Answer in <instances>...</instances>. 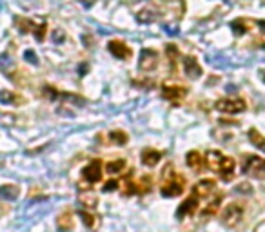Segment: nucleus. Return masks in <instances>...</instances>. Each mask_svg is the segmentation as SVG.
Listing matches in <instances>:
<instances>
[{
	"instance_id": "nucleus-1",
	"label": "nucleus",
	"mask_w": 265,
	"mask_h": 232,
	"mask_svg": "<svg viewBox=\"0 0 265 232\" xmlns=\"http://www.w3.org/2000/svg\"><path fill=\"white\" fill-rule=\"evenodd\" d=\"M205 162L214 173L220 174V178L223 181H231L234 176V169H236V162L229 156H223L220 151H209L205 154Z\"/></svg>"
},
{
	"instance_id": "nucleus-2",
	"label": "nucleus",
	"mask_w": 265,
	"mask_h": 232,
	"mask_svg": "<svg viewBox=\"0 0 265 232\" xmlns=\"http://www.w3.org/2000/svg\"><path fill=\"white\" fill-rule=\"evenodd\" d=\"M242 173L251 176V178L256 179H264L265 178V160L260 158V156H245L244 165H242Z\"/></svg>"
},
{
	"instance_id": "nucleus-3",
	"label": "nucleus",
	"mask_w": 265,
	"mask_h": 232,
	"mask_svg": "<svg viewBox=\"0 0 265 232\" xmlns=\"http://www.w3.org/2000/svg\"><path fill=\"white\" fill-rule=\"evenodd\" d=\"M186 190V179L180 174H173L160 189V194L165 196V198H175V196H180L182 192Z\"/></svg>"
},
{
	"instance_id": "nucleus-4",
	"label": "nucleus",
	"mask_w": 265,
	"mask_h": 232,
	"mask_svg": "<svg viewBox=\"0 0 265 232\" xmlns=\"http://www.w3.org/2000/svg\"><path fill=\"white\" fill-rule=\"evenodd\" d=\"M216 111L225 113V115H238V113L245 111V102L242 98H222L214 104Z\"/></svg>"
},
{
	"instance_id": "nucleus-5",
	"label": "nucleus",
	"mask_w": 265,
	"mask_h": 232,
	"mask_svg": "<svg viewBox=\"0 0 265 232\" xmlns=\"http://www.w3.org/2000/svg\"><path fill=\"white\" fill-rule=\"evenodd\" d=\"M244 218V207L240 203H231L222 212V223L225 227H236Z\"/></svg>"
},
{
	"instance_id": "nucleus-6",
	"label": "nucleus",
	"mask_w": 265,
	"mask_h": 232,
	"mask_svg": "<svg viewBox=\"0 0 265 232\" xmlns=\"http://www.w3.org/2000/svg\"><path fill=\"white\" fill-rule=\"evenodd\" d=\"M82 178L87 183H96L102 179V162L100 160H93L89 162V165H85L82 171Z\"/></svg>"
},
{
	"instance_id": "nucleus-7",
	"label": "nucleus",
	"mask_w": 265,
	"mask_h": 232,
	"mask_svg": "<svg viewBox=\"0 0 265 232\" xmlns=\"http://www.w3.org/2000/svg\"><path fill=\"white\" fill-rule=\"evenodd\" d=\"M187 95V87L184 85H162V98L178 104Z\"/></svg>"
},
{
	"instance_id": "nucleus-8",
	"label": "nucleus",
	"mask_w": 265,
	"mask_h": 232,
	"mask_svg": "<svg viewBox=\"0 0 265 232\" xmlns=\"http://www.w3.org/2000/svg\"><path fill=\"white\" fill-rule=\"evenodd\" d=\"M156 65H158V53L153 51V49H142L140 62H138L140 71H153Z\"/></svg>"
},
{
	"instance_id": "nucleus-9",
	"label": "nucleus",
	"mask_w": 265,
	"mask_h": 232,
	"mask_svg": "<svg viewBox=\"0 0 265 232\" xmlns=\"http://www.w3.org/2000/svg\"><path fill=\"white\" fill-rule=\"evenodd\" d=\"M109 53L113 57L120 58V60H128L132 55V49L126 42H122V40H113V42H109Z\"/></svg>"
},
{
	"instance_id": "nucleus-10",
	"label": "nucleus",
	"mask_w": 265,
	"mask_h": 232,
	"mask_svg": "<svg viewBox=\"0 0 265 232\" xmlns=\"http://www.w3.org/2000/svg\"><path fill=\"white\" fill-rule=\"evenodd\" d=\"M197 209H198V198L193 194V196H189L187 200H184V203H180L178 211H176V218L182 220V218H186V216H191V214L197 212Z\"/></svg>"
},
{
	"instance_id": "nucleus-11",
	"label": "nucleus",
	"mask_w": 265,
	"mask_h": 232,
	"mask_svg": "<svg viewBox=\"0 0 265 232\" xmlns=\"http://www.w3.org/2000/svg\"><path fill=\"white\" fill-rule=\"evenodd\" d=\"M184 71L187 73V76L193 80H197L201 76V67L198 60L195 57H186L184 58Z\"/></svg>"
},
{
	"instance_id": "nucleus-12",
	"label": "nucleus",
	"mask_w": 265,
	"mask_h": 232,
	"mask_svg": "<svg viewBox=\"0 0 265 232\" xmlns=\"http://www.w3.org/2000/svg\"><path fill=\"white\" fill-rule=\"evenodd\" d=\"M214 187H216L214 179H201V181H198L193 187V194L197 196V198H205V196H209L214 190Z\"/></svg>"
},
{
	"instance_id": "nucleus-13",
	"label": "nucleus",
	"mask_w": 265,
	"mask_h": 232,
	"mask_svg": "<svg viewBox=\"0 0 265 232\" xmlns=\"http://www.w3.org/2000/svg\"><path fill=\"white\" fill-rule=\"evenodd\" d=\"M162 160V153L156 149H143L142 151V164L147 167H154L158 165V162Z\"/></svg>"
},
{
	"instance_id": "nucleus-14",
	"label": "nucleus",
	"mask_w": 265,
	"mask_h": 232,
	"mask_svg": "<svg viewBox=\"0 0 265 232\" xmlns=\"http://www.w3.org/2000/svg\"><path fill=\"white\" fill-rule=\"evenodd\" d=\"M126 165H128V162H126L124 158L111 160V162H107V164H106V173L111 174V176H115V174H120L124 169H126Z\"/></svg>"
},
{
	"instance_id": "nucleus-15",
	"label": "nucleus",
	"mask_w": 265,
	"mask_h": 232,
	"mask_svg": "<svg viewBox=\"0 0 265 232\" xmlns=\"http://www.w3.org/2000/svg\"><path fill=\"white\" fill-rule=\"evenodd\" d=\"M18 194H20V189L16 187V185H2L0 187V198L2 200H16L18 198Z\"/></svg>"
},
{
	"instance_id": "nucleus-16",
	"label": "nucleus",
	"mask_w": 265,
	"mask_h": 232,
	"mask_svg": "<svg viewBox=\"0 0 265 232\" xmlns=\"http://www.w3.org/2000/svg\"><path fill=\"white\" fill-rule=\"evenodd\" d=\"M0 104H13V106H22L24 98L11 91H0Z\"/></svg>"
},
{
	"instance_id": "nucleus-17",
	"label": "nucleus",
	"mask_w": 265,
	"mask_h": 232,
	"mask_svg": "<svg viewBox=\"0 0 265 232\" xmlns=\"http://www.w3.org/2000/svg\"><path fill=\"white\" fill-rule=\"evenodd\" d=\"M222 200H223L222 194L216 196V198H212L211 203H207V207L203 209V211H201V216H203V218L214 216V214L218 212V209H220V203H222Z\"/></svg>"
},
{
	"instance_id": "nucleus-18",
	"label": "nucleus",
	"mask_w": 265,
	"mask_h": 232,
	"mask_svg": "<svg viewBox=\"0 0 265 232\" xmlns=\"http://www.w3.org/2000/svg\"><path fill=\"white\" fill-rule=\"evenodd\" d=\"M57 225L62 232H69L73 229V214L71 212H64V214H60L59 220H57Z\"/></svg>"
},
{
	"instance_id": "nucleus-19",
	"label": "nucleus",
	"mask_w": 265,
	"mask_h": 232,
	"mask_svg": "<svg viewBox=\"0 0 265 232\" xmlns=\"http://www.w3.org/2000/svg\"><path fill=\"white\" fill-rule=\"evenodd\" d=\"M187 165L195 171H200L201 165H203V160H201V154L198 151H191V153L187 154Z\"/></svg>"
},
{
	"instance_id": "nucleus-20",
	"label": "nucleus",
	"mask_w": 265,
	"mask_h": 232,
	"mask_svg": "<svg viewBox=\"0 0 265 232\" xmlns=\"http://www.w3.org/2000/svg\"><path fill=\"white\" fill-rule=\"evenodd\" d=\"M109 142L115 145H126L129 142V136L124 131H111L109 132Z\"/></svg>"
},
{
	"instance_id": "nucleus-21",
	"label": "nucleus",
	"mask_w": 265,
	"mask_h": 232,
	"mask_svg": "<svg viewBox=\"0 0 265 232\" xmlns=\"http://www.w3.org/2000/svg\"><path fill=\"white\" fill-rule=\"evenodd\" d=\"M80 218H82V222L87 229H96L98 227V218L95 214H91L87 211H80Z\"/></svg>"
},
{
	"instance_id": "nucleus-22",
	"label": "nucleus",
	"mask_w": 265,
	"mask_h": 232,
	"mask_svg": "<svg viewBox=\"0 0 265 232\" xmlns=\"http://www.w3.org/2000/svg\"><path fill=\"white\" fill-rule=\"evenodd\" d=\"M78 201L82 203V205L89 207V209H95L96 203H98V198H96L93 192H82L80 198H78Z\"/></svg>"
},
{
	"instance_id": "nucleus-23",
	"label": "nucleus",
	"mask_w": 265,
	"mask_h": 232,
	"mask_svg": "<svg viewBox=\"0 0 265 232\" xmlns=\"http://www.w3.org/2000/svg\"><path fill=\"white\" fill-rule=\"evenodd\" d=\"M136 20L140 22V24H153V22L156 20V15H154L151 9H143L136 15Z\"/></svg>"
},
{
	"instance_id": "nucleus-24",
	"label": "nucleus",
	"mask_w": 265,
	"mask_h": 232,
	"mask_svg": "<svg viewBox=\"0 0 265 232\" xmlns=\"http://www.w3.org/2000/svg\"><path fill=\"white\" fill-rule=\"evenodd\" d=\"M134 192H138V185L132 181V176L129 174V176H126V179H124V194L131 196V194H134Z\"/></svg>"
},
{
	"instance_id": "nucleus-25",
	"label": "nucleus",
	"mask_w": 265,
	"mask_h": 232,
	"mask_svg": "<svg viewBox=\"0 0 265 232\" xmlns=\"http://www.w3.org/2000/svg\"><path fill=\"white\" fill-rule=\"evenodd\" d=\"M231 27H233L234 37H242V35H245V33L249 31V26H247L244 20H234L233 24H231Z\"/></svg>"
},
{
	"instance_id": "nucleus-26",
	"label": "nucleus",
	"mask_w": 265,
	"mask_h": 232,
	"mask_svg": "<svg viewBox=\"0 0 265 232\" xmlns=\"http://www.w3.org/2000/svg\"><path fill=\"white\" fill-rule=\"evenodd\" d=\"M249 140L255 143L256 147H260V149H264V151H265V138L262 136V134L256 131V129H251V131H249Z\"/></svg>"
},
{
	"instance_id": "nucleus-27",
	"label": "nucleus",
	"mask_w": 265,
	"mask_h": 232,
	"mask_svg": "<svg viewBox=\"0 0 265 232\" xmlns=\"http://www.w3.org/2000/svg\"><path fill=\"white\" fill-rule=\"evenodd\" d=\"M165 53H167V58H169L171 62V69H175L176 65V60H178V49H176V46H173V44H169L167 48H165Z\"/></svg>"
},
{
	"instance_id": "nucleus-28",
	"label": "nucleus",
	"mask_w": 265,
	"mask_h": 232,
	"mask_svg": "<svg viewBox=\"0 0 265 232\" xmlns=\"http://www.w3.org/2000/svg\"><path fill=\"white\" fill-rule=\"evenodd\" d=\"M46 29H48V22H42L38 27H33V33H35V38H37L38 42H42L44 40V35H46Z\"/></svg>"
},
{
	"instance_id": "nucleus-29",
	"label": "nucleus",
	"mask_w": 265,
	"mask_h": 232,
	"mask_svg": "<svg viewBox=\"0 0 265 232\" xmlns=\"http://www.w3.org/2000/svg\"><path fill=\"white\" fill-rule=\"evenodd\" d=\"M64 40H66V31H64V29H60V27H59V29H55V31H53V42L60 44V42H64Z\"/></svg>"
},
{
	"instance_id": "nucleus-30",
	"label": "nucleus",
	"mask_w": 265,
	"mask_h": 232,
	"mask_svg": "<svg viewBox=\"0 0 265 232\" xmlns=\"http://www.w3.org/2000/svg\"><path fill=\"white\" fill-rule=\"evenodd\" d=\"M24 58H26L27 62H31V63H35V65H37V63H38L37 53H35V51H31V49H27L26 53H24Z\"/></svg>"
},
{
	"instance_id": "nucleus-31",
	"label": "nucleus",
	"mask_w": 265,
	"mask_h": 232,
	"mask_svg": "<svg viewBox=\"0 0 265 232\" xmlns=\"http://www.w3.org/2000/svg\"><path fill=\"white\" fill-rule=\"evenodd\" d=\"M118 189V179H109V181H106L104 183V190L106 192H111V190Z\"/></svg>"
},
{
	"instance_id": "nucleus-32",
	"label": "nucleus",
	"mask_w": 265,
	"mask_h": 232,
	"mask_svg": "<svg viewBox=\"0 0 265 232\" xmlns=\"http://www.w3.org/2000/svg\"><path fill=\"white\" fill-rule=\"evenodd\" d=\"M251 189H253L251 185H249V187H247V185H240V187H238L240 192H247V190H249V192H251Z\"/></svg>"
},
{
	"instance_id": "nucleus-33",
	"label": "nucleus",
	"mask_w": 265,
	"mask_h": 232,
	"mask_svg": "<svg viewBox=\"0 0 265 232\" xmlns=\"http://www.w3.org/2000/svg\"><path fill=\"white\" fill-rule=\"evenodd\" d=\"M80 2H82V4H84L85 7H89V5L95 4V0H80Z\"/></svg>"
},
{
	"instance_id": "nucleus-34",
	"label": "nucleus",
	"mask_w": 265,
	"mask_h": 232,
	"mask_svg": "<svg viewBox=\"0 0 265 232\" xmlns=\"http://www.w3.org/2000/svg\"><path fill=\"white\" fill-rule=\"evenodd\" d=\"M85 69H87V65H82V67H80V76H84L85 74Z\"/></svg>"
},
{
	"instance_id": "nucleus-35",
	"label": "nucleus",
	"mask_w": 265,
	"mask_h": 232,
	"mask_svg": "<svg viewBox=\"0 0 265 232\" xmlns=\"http://www.w3.org/2000/svg\"><path fill=\"white\" fill-rule=\"evenodd\" d=\"M264 82H265V76H264Z\"/></svg>"
},
{
	"instance_id": "nucleus-36",
	"label": "nucleus",
	"mask_w": 265,
	"mask_h": 232,
	"mask_svg": "<svg viewBox=\"0 0 265 232\" xmlns=\"http://www.w3.org/2000/svg\"><path fill=\"white\" fill-rule=\"evenodd\" d=\"M134 2H136V0H134Z\"/></svg>"
}]
</instances>
